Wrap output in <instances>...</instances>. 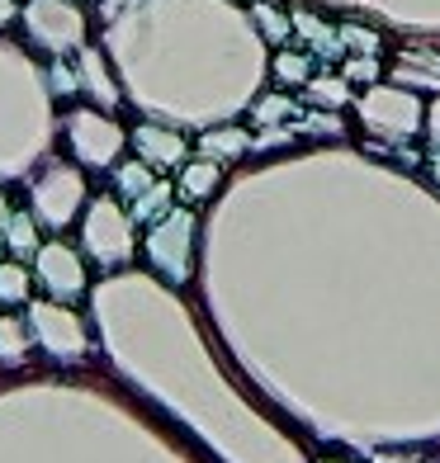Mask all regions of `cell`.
<instances>
[{
    "label": "cell",
    "mask_w": 440,
    "mask_h": 463,
    "mask_svg": "<svg viewBox=\"0 0 440 463\" xmlns=\"http://www.w3.org/2000/svg\"><path fill=\"white\" fill-rule=\"evenodd\" d=\"M72 142H76V152L86 156L91 165H110L114 152H119V128L110 118H100V114H72Z\"/></svg>",
    "instance_id": "6da1fadb"
},
{
    "label": "cell",
    "mask_w": 440,
    "mask_h": 463,
    "mask_svg": "<svg viewBox=\"0 0 440 463\" xmlns=\"http://www.w3.org/2000/svg\"><path fill=\"white\" fill-rule=\"evenodd\" d=\"M365 118L374 123V128L384 133H416V123H422V104H416L412 95H388V90H374L365 99Z\"/></svg>",
    "instance_id": "7a4b0ae2"
},
{
    "label": "cell",
    "mask_w": 440,
    "mask_h": 463,
    "mask_svg": "<svg viewBox=\"0 0 440 463\" xmlns=\"http://www.w3.org/2000/svg\"><path fill=\"white\" fill-rule=\"evenodd\" d=\"M91 246L100 250V256H114V260H123L129 246H133L129 222H123L110 203H95V213H91Z\"/></svg>",
    "instance_id": "3957f363"
},
{
    "label": "cell",
    "mask_w": 440,
    "mask_h": 463,
    "mask_svg": "<svg viewBox=\"0 0 440 463\" xmlns=\"http://www.w3.org/2000/svg\"><path fill=\"white\" fill-rule=\"evenodd\" d=\"M38 260H43V265H38V275H43L57 293H76V288H81V279H86V275H81V260L72 256L67 246H48Z\"/></svg>",
    "instance_id": "277c9868"
},
{
    "label": "cell",
    "mask_w": 440,
    "mask_h": 463,
    "mask_svg": "<svg viewBox=\"0 0 440 463\" xmlns=\"http://www.w3.org/2000/svg\"><path fill=\"white\" fill-rule=\"evenodd\" d=\"M133 137L142 146V161H152V165H180L185 161V142L176 133H166V128H138Z\"/></svg>",
    "instance_id": "5b68a950"
},
{
    "label": "cell",
    "mask_w": 440,
    "mask_h": 463,
    "mask_svg": "<svg viewBox=\"0 0 440 463\" xmlns=\"http://www.w3.org/2000/svg\"><path fill=\"white\" fill-rule=\"evenodd\" d=\"M293 29L299 33H308V43L318 48V52H337L341 48V38H337V29H327L312 10H293Z\"/></svg>",
    "instance_id": "8992f818"
},
{
    "label": "cell",
    "mask_w": 440,
    "mask_h": 463,
    "mask_svg": "<svg viewBox=\"0 0 440 463\" xmlns=\"http://www.w3.org/2000/svg\"><path fill=\"white\" fill-rule=\"evenodd\" d=\"M214 184H218V165L214 161H195V165H185V175H180V194L208 199V194H214Z\"/></svg>",
    "instance_id": "52a82bcc"
},
{
    "label": "cell",
    "mask_w": 440,
    "mask_h": 463,
    "mask_svg": "<svg viewBox=\"0 0 440 463\" xmlns=\"http://www.w3.org/2000/svg\"><path fill=\"white\" fill-rule=\"evenodd\" d=\"M199 146H204L208 156H242L246 146H251V137H246V133H237V128H223V133H208Z\"/></svg>",
    "instance_id": "ba28073f"
},
{
    "label": "cell",
    "mask_w": 440,
    "mask_h": 463,
    "mask_svg": "<svg viewBox=\"0 0 440 463\" xmlns=\"http://www.w3.org/2000/svg\"><path fill=\"white\" fill-rule=\"evenodd\" d=\"M337 38H341L346 48L365 52V57H374V52H379V33H369V29H360V24H346V29H337Z\"/></svg>",
    "instance_id": "9c48e42d"
},
{
    "label": "cell",
    "mask_w": 440,
    "mask_h": 463,
    "mask_svg": "<svg viewBox=\"0 0 440 463\" xmlns=\"http://www.w3.org/2000/svg\"><path fill=\"white\" fill-rule=\"evenodd\" d=\"M275 76H280V80H289V86H303V80H312V76H308V57L280 52V57H275Z\"/></svg>",
    "instance_id": "30bf717a"
},
{
    "label": "cell",
    "mask_w": 440,
    "mask_h": 463,
    "mask_svg": "<svg viewBox=\"0 0 440 463\" xmlns=\"http://www.w3.org/2000/svg\"><path fill=\"white\" fill-rule=\"evenodd\" d=\"M24 269L19 265H0V303H14V298H24Z\"/></svg>",
    "instance_id": "8fae6325"
},
{
    "label": "cell",
    "mask_w": 440,
    "mask_h": 463,
    "mask_svg": "<svg viewBox=\"0 0 440 463\" xmlns=\"http://www.w3.org/2000/svg\"><path fill=\"white\" fill-rule=\"evenodd\" d=\"M256 24L270 33V43H284L289 38V19L280 10H270V5H256Z\"/></svg>",
    "instance_id": "7c38bea8"
},
{
    "label": "cell",
    "mask_w": 440,
    "mask_h": 463,
    "mask_svg": "<svg viewBox=\"0 0 440 463\" xmlns=\"http://www.w3.org/2000/svg\"><path fill=\"white\" fill-rule=\"evenodd\" d=\"M289 114H293V104L284 95H270V99L256 104V123H284Z\"/></svg>",
    "instance_id": "4fadbf2b"
},
{
    "label": "cell",
    "mask_w": 440,
    "mask_h": 463,
    "mask_svg": "<svg viewBox=\"0 0 440 463\" xmlns=\"http://www.w3.org/2000/svg\"><path fill=\"white\" fill-rule=\"evenodd\" d=\"M38 241V232H33V218H10V246L24 256V250H33Z\"/></svg>",
    "instance_id": "5bb4252c"
},
{
    "label": "cell",
    "mask_w": 440,
    "mask_h": 463,
    "mask_svg": "<svg viewBox=\"0 0 440 463\" xmlns=\"http://www.w3.org/2000/svg\"><path fill=\"white\" fill-rule=\"evenodd\" d=\"M308 95L322 99V104H341L346 99V86H341V80H308Z\"/></svg>",
    "instance_id": "9a60e30c"
},
{
    "label": "cell",
    "mask_w": 440,
    "mask_h": 463,
    "mask_svg": "<svg viewBox=\"0 0 440 463\" xmlns=\"http://www.w3.org/2000/svg\"><path fill=\"white\" fill-rule=\"evenodd\" d=\"M19 326L14 322H0V360H19Z\"/></svg>",
    "instance_id": "2e32d148"
},
{
    "label": "cell",
    "mask_w": 440,
    "mask_h": 463,
    "mask_svg": "<svg viewBox=\"0 0 440 463\" xmlns=\"http://www.w3.org/2000/svg\"><path fill=\"white\" fill-rule=\"evenodd\" d=\"M346 76L350 80H374V76H379V61H374V57H350L346 61Z\"/></svg>",
    "instance_id": "e0dca14e"
},
{
    "label": "cell",
    "mask_w": 440,
    "mask_h": 463,
    "mask_svg": "<svg viewBox=\"0 0 440 463\" xmlns=\"http://www.w3.org/2000/svg\"><path fill=\"white\" fill-rule=\"evenodd\" d=\"M119 184H123L119 194H129V199H133V194H142V189H147V175L138 171V165H129V171H119Z\"/></svg>",
    "instance_id": "ac0fdd59"
},
{
    "label": "cell",
    "mask_w": 440,
    "mask_h": 463,
    "mask_svg": "<svg viewBox=\"0 0 440 463\" xmlns=\"http://www.w3.org/2000/svg\"><path fill=\"white\" fill-rule=\"evenodd\" d=\"M431 137L440 142V104H431Z\"/></svg>",
    "instance_id": "d6986e66"
},
{
    "label": "cell",
    "mask_w": 440,
    "mask_h": 463,
    "mask_svg": "<svg viewBox=\"0 0 440 463\" xmlns=\"http://www.w3.org/2000/svg\"><path fill=\"white\" fill-rule=\"evenodd\" d=\"M10 227V208H5V199H0V232Z\"/></svg>",
    "instance_id": "ffe728a7"
},
{
    "label": "cell",
    "mask_w": 440,
    "mask_h": 463,
    "mask_svg": "<svg viewBox=\"0 0 440 463\" xmlns=\"http://www.w3.org/2000/svg\"><path fill=\"white\" fill-rule=\"evenodd\" d=\"M0 19H10V5H5V0H0Z\"/></svg>",
    "instance_id": "44dd1931"
}]
</instances>
